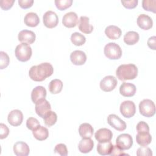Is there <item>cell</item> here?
Masks as SVG:
<instances>
[{
	"instance_id": "6da1fadb",
	"label": "cell",
	"mask_w": 156,
	"mask_h": 156,
	"mask_svg": "<svg viewBox=\"0 0 156 156\" xmlns=\"http://www.w3.org/2000/svg\"><path fill=\"white\" fill-rule=\"evenodd\" d=\"M54 73L52 65L48 62L41 63L38 65L32 66L29 71L30 78L37 82H41L51 76Z\"/></svg>"
},
{
	"instance_id": "7a4b0ae2",
	"label": "cell",
	"mask_w": 156,
	"mask_h": 156,
	"mask_svg": "<svg viewBox=\"0 0 156 156\" xmlns=\"http://www.w3.org/2000/svg\"><path fill=\"white\" fill-rule=\"evenodd\" d=\"M116 75L120 80H132L136 78L138 75V68L134 64H122L116 69Z\"/></svg>"
},
{
	"instance_id": "3957f363",
	"label": "cell",
	"mask_w": 156,
	"mask_h": 156,
	"mask_svg": "<svg viewBox=\"0 0 156 156\" xmlns=\"http://www.w3.org/2000/svg\"><path fill=\"white\" fill-rule=\"evenodd\" d=\"M15 54L16 58L19 61L23 62H27L32 56V48L29 44L21 43L16 46L15 50Z\"/></svg>"
},
{
	"instance_id": "277c9868",
	"label": "cell",
	"mask_w": 156,
	"mask_h": 156,
	"mask_svg": "<svg viewBox=\"0 0 156 156\" xmlns=\"http://www.w3.org/2000/svg\"><path fill=\"white\" fill-rule=\"evenodd\" d=\"M105 55L111 60H118L122 55V49L121 47L116 43H107L104 49Z\"/></svg>"
},
{
	"instance_id": "5b68a950",
	"label": "cell",
	"mask_w": 156,
	"mask_h": 156,
	"mask_svg": "<svg viewBox=\"0 0 156 156\" xmlns=\"http://www.w3.org/2000/svg\"><path fill=\"white\" fill-rule=\"evenodd\" d=\"M139 110L141 115L147 118L152 117L155 113V105L152 100L145 99L140 102Z\"/></svg>"
},
{
	"instance_id": "8992f818",
	"label": "cell",
	"mask_w": 156,
	"mask_h": 156,
	"mask_svg": "<svg viewBox=\"0 0 156 156\" xmlns=\"http://www.w3.org/2000/svg\"><path fill=\"white\" fill-rule=\"evenodd\" d=\"M119 110L121 115L124 117L130 118L135 114V104L132 101H124L120 104Z\"/></svg>"
},
{
	"instance_id": "52a82bcc",
	"label": "cell",
	"mask_w": 156,
	"mask_h": 156,
	"mask_svg": "<svg viewBox=\"0 0 156 156\" xmlns=\"http://www.w3.org/2000/svg\"><path fill=\"white\" fill-rule=\"evenodd\" d=\"M116 144L122 150L129 149L133 145V138L128 133H122L116 139Z\"/></svg>"
},
{
	"instance_id": "ba28073f",
	"label": "cell",
	"mask_w": 156,
	"mask_h": 156,
	"mask_svg": "<svg viewBox=\"0 0 156 156\" xmlns=\"http://www.w3.org/2000/svg\"><path fill=\"white\" fill-rule=\"evenodd\" d=\"M43 21L44 25L48 28H54L58 23V18L57 15L52 10L46 12L43 16Z\"/></svg>"
},
{
	"instance_id": "9c48e42d",
	"label": "cell",
	"mask_w": 156,
	"mask_h": 156,
	"mask_svg": "<svg viewBox=\"0 0 156 156\" xmlns=\"http://www.w3.org/2000/svg\"><path fill=\"white\" fill-rule=\"evenodd\" d=\"M118 83L116 79L113 76H107L100 82V88L105 92H109L115 89Z\"/></svg>"
},
{
	"instance_id": "30bf717a",
	"label": "cell",
	"mask_w": 156,
	"mask_h": 156,
	"mask_svg": "<svg viewBox=\"0 0 156 156\" xmlns=\"http://www.w3.org/2000/svg\"><path fill=\"white\" fill-rule=\"evenodd\" d=\"M108 124L118 131H123L126 129V122L115 114H110L107 117Z\"/></svg>"
},
{
	"instance_id": "8fae6325",
	"label": "cell",
	"mask_w": 156,
	"mask_h": 156,
	"mask_svg": "<svg viewBox=\"0 0 156 156\" xmlns=\"http://www.w3.org/2000/svg\"><path fill=\"white\" fill-rule=\"evenodd\" d=\"M51 109V104L46 99H41L35 104V110L36 113L42 118L44 117L46 114L50 111Z\"/></svg>"
},
{
	"instance_id": "7c38bea8",
	"label": "cell",
	"mask_w": 156,
	"mask_h": 156,
	"mask_svg": "<svg viewBox=\"0 0 156 156\" xmlns=\"http://www.w3.org/2000/svg\"><path fill=\"white\" fill-rule=\"evenodd\" d=\"M7 120L10 125L13 126H18L21 125L23 122V114L20 110H13L9 113Z\"/></svg>"
},
{
	"instance_id": "4fadbf2b",
	"label": "cell",
	"mask_w": 156,
	"mask_h": 156,
	"mask_svg": "<svg viewBox=\"0 0 156 156\" xmlns=\"http://www.w3.org/2000/svg\"><path fill=\"white\" fill-rule=\"evenodd\" d=\"M77 15L74 12H69L64 15L62 18V24L66 27H74L78 23Z\"/></svg>"
},
{
	"instance_id": "5bb4252c",
	"label": "cell",
	"mask_w": 156,
	"mask_h": 156,
	"mask_svg": "<svg viewBox=\"0 0 156 156\" xmlns=\"http://www.w3.org/2000/svg\"><path fill=\"white\" fill-rule=\"evenodd\" d=\"M94 137L99 143L110 141L113 137V133L108 129L101 128L96 132Z\"/></svg>"
},
{
	"instance_id": "9a60e30c",
	"label": "cell",
	"mask_w": 156,
	"mask_h": 156,
	"mask_svg": "<svg viewBox=\"0 0 156 156\" xmlns=\"http://www.w3.org/2000/svg\"><path fill=\"white\" fill-rule=\"evenodd\" d=\"M18 40L23 43L32 44L33 43L36 38L35 33L29 30H22L18 34Z\"/></svg>"
},
{
	"instance_id": "2e32d148",
	"label": "cell",
	"mask_w": 156,
	"mask_h": 156,
	"mask_svg": "<svg viewBox=\"0 0 156 156\" xmlns=\"http://www.w3.org/2000/svg\"><path fill=\"white\" fill-rule=\"evenodd\" d=\"M70 60L75 65H82L87 60V55L83 51L76 50L71 53Z\"/></svg>"
},
{
	"instance_id": "e0dca14e",
	"label": "cell",
	"mask_w": 156,
	"mask_h": 156,
	"mask_svg": "<svg viewBox=\"0 0 156 156\" xmlns=\"http://www.w3.org/2000/svg\"><path fill=\"white\" fill-rule=\"evenodd\" d=\"M13 152L16 156H27L29 154L30 149L27 143L18 141L13 145Z\"/></svg>"
},
{
	"instance_id": "ac0fdd59",
	"label": "cell",
	"mask_w": 156,
	"mask_h": 156,
	"mask_svg": "<svg viewBox=\"0 0 156 156\" xmlns=\"http://www.w3.org/2000/svg\"><path fill=\"white\" fill-rule=\"evenodd\" d=\"M138 26L143 30H149L153 26L152 19L147 15L140 14L137 18Z\"/></svg>"
},
{
	"instance_id": "d6986e66",
	"label": "cell",
	"mask_w": 156,
	"mask_h": 156,
	"mask_svg": "<svg viewBox=\"0 0 156 156\" xmlns=\"http://www.w3.org/2000/svg\"><path fill=\"white\" fill-rule=\"evenodd\" d=\"M136 87L134 84L129 82H123L119 87L120 94L125 97H132L136 93Z\"/></svg>"
},
{
	"instance_id": "ffe728a7",
	"label": "cell",
	"mask_w": 156,
	"mask_h": 156,
	"mask_svg": "<svg viewBox=\"0 0 156 156\" xmlns=\"http://www.w3.org/2000/svg\"><path fill=\"white\" fill-rule=\"evenodd\" d=\"M79 29L84 34H90L93 30V26L90 24V18L85 16H81L78 21Z\"/></svg>"
},
{
	"instance_id": "44dd1931",
	"label": "cell",
	"mask_w": 156,
	"mask_h": 156,
	"mask_svg": "<svg viewBox=\"0 0 156 156\" xmlns=\"http://www.w3.org/2000/svg\"><path fill=\"white\" fill-rule=\"evenodd\" d=\"M46 96V90L43 86L35 87L31 92V99L35 104L41 99H45Z\"/></svg>"
},
{
	"instance_id": "7402d4cb",
	"label": "cell",
	"mask_w": 156,
	"mask_h": 156,
	"mask_svg": "<svg viewBox=\"0 0 156 156\" xmlns=\"http://www.w3.org/2000/svg\"><path fill=\"white\" fill-rule=\"evenodd\" d=\"M93 132V127L89 123H82L79 127V133L82 138H91Z\"/></svg>"
},
{
	"instance_id": "603a6c76",
	"label": "cell",
	"mask_w": 156,
	"mask_h": 156,
	"mask_svg": "<svg viewBox=\"0 0 156 156\" xmlns=\"http://www.w3.org/2000/svg\"><path fill=\"white\" fill-rule=\"evenodd\" d=\"M105 34L108 38L111 40H116L121 37L122 31L118 26L115 25H110L105 28Z\"/></svg>"
},
{
	"instance_id": "cb8c5ba5",
	"label": "cell",
	"mask_w": 156,
	"mask_h": 156,
	"mask_svg": "<svg viewBox=\"0 0 156 156\" xmlns=\"http://www.w3.org/2000/svg\"><path fill=\"white\" fill-rule=\"evenodd\" d=\"M94 147V142L91 138H82L79 143L78 149L81 153L90 152Z\"/></svg>"
},
{
	"instance_id": "d4e9b609",
	"label": "cell",
	"mask_w": 156,
	"mask_h": 156,
	"mask_svg": "<svg viewBox=\"0 0 156 156\" xmlns=\"http://www.w3.org/2000/svg\"><path fill=\"white\" fill-rule=\"evenodd\" d=\"M32 134L37 140L43 141L49 136V131L46 127L40 125L32 130Z\"/></svg>"
},
{
	"instance_id": "484cf974",
	"label": "cell",
	"mask_w": 156,
	"mask_h": 156,
	"mask_svg": "<svg viewBox=\"0 0 156 156\" xmlns=\"http://www.w3.org/2000/svg\"><path fill=\"white\" fill-rule=\"evenodd\" d=\"M113 147V145L110 141L99 143L97 146V152L99 155H110Z\"/></svg>"
},
{
	"instance_id": "4316f807",
	"label": "cell",
	"mask_w": 156,
	"mask_h": 156,
	"mask_svg": "<svg viewBox=\"0 0 156 156\" xmlns=\"http://www.w3.org/2000/svg\"><path fill=\"white\" fill-rule=\"evenodd\" d=\"M136 141L141 146H146L151 143L152 136L149 132H138L136 135Z\"/></svg>"
},
{
	"instance_id": "83f0119b",
	"label": "cell",
	"mask_w": 156,
	"mask_h": 156,
	"mask_svg": "<svg viewBox=\"0 0 156 156\" xmlns=\"http://www.w3.org/2000/svg\"><path fill=\"white\" fill-rule=\"evenodd\" d=\"M25 24L29 27H35L40 23V19L38 15L34 12L27 13L24 18Z\"/></svg>"
},
{
	"instance_id": "f1b7e54d",
	"label": "cell",
	"mask_w": 156,
	"mask_h": 156,
	"mask_svg": "<svg viewBox=\"0 0 156 156\" xmlns=\"http://www.w3.org/2000/svg\"><path fill=\"white\" fill-rule=\"evenodd\" d=\"M139 38V34L136 32L129 31L124 36V41L128 45H133L138 41Z\"/></svg>"
},
{
	"instance_id": "f546056e",
	"label": "cell",
	"mask_w": 156,
	"mask_h": 156,
	"mask_svg": "<svg viewBox=\"0 0 156 156\" xmlns=\"http://www.w3.org/2000/svg\"><path fill=\"white\" fill-rule=\"evenodd\" d=\"M49 90L52 94L59 93L63 88V82L58 79L52 80L49 83Z\"/></svg>"
},
{
	"instance_id": "4dcf8cb0",
	"label": "cell",
	"mask_w": 156,
	"mask_h": 156,
	"mask_svg": "<svg viewBox=\"0 0 156 156\" xmlns=\"http://www.w3.org/2000/svg\"><path fill=\"white\" fill-rule=\"evenodd\" d=\"M71 41L76 46H82L86 41L85 37L79 32H74L71 35Z\"/></svg>"
},
{
	"instance_id": "1f68e13d",
	"label": "cell",
	"mask_w": 156,
	"mask_h": 156,
	"mask_svg": "<svg viewBox=\"0 0 156 156\" xmlns=\"http://www.w3.org/2000/svg\"><path fill=\"white\" fill-rule=\"evenodd\" d=\"M43 119L44 124L48 127H51L54 125L57 122V115L54 112L50 110L46 114Z\"/></svg>"
},
{
	"instance_id": "d6a6232c",
	"label": "cell",
	"mask_w": 156,
	"mask_h": 156,
	"mask_svg": "<svg viewBox=\"0 0 156 156\" xmlns=\"http://www.w3.org/2000/svg\"><path fill=\"white\" fill-rule=\"evenodd\" d=\"M143 8L147 11L156 12V0H143L142 1Z\"/></svg>"
},
{
	"instance_id": "836d02e7",
	"label": "cell",
	"mask_w": 156,
	"mask_h": 156,
	"mask_svg": "<svg viewBox=\"0 0 156 156\" xmlns=\"http://www.w3.org/2000/svg\"><path fill=\"white\" fill-rule=\"evenodd\" d=\"M55 6L60 10H64L69 7L73 3L72 0H55Z\"/></svg>"
},
{
	"instance_id": "e575fe53",
	"label": "cell",
	"mask_w": 156,
	"mask_h": 156,
	"mask_svg": "<svg viewBox=\"0 0 156 156\" xmlns=\"http://www.w3.org/2000/svg\"><path fill=\"white\" fill-rule=\"evenodd\" d=\"M10 58L8 54L4 52H0V69H3L5 68L9 64Z\"/></svg>"
},
{
	"instance_id": "d590c367",
	"label": "cell",
	"mask_w": 156,
	"mask_h": 156,
	"mask_svg": "<svg viewBox=\"0 0 156 156\" xmlns=\"http://www.w3.org/2000/svg\"><path fill=\"white\" fill-rule=\"evenodd\" d=\"M54 153L58 154L61 156H66L68 155V149L65 144L60 143L55 146L54 148Z\"/></svg>"
},
{
	"instance_id": "8d00e7d4",
	"label": "cell",
	"mask_w": 156,
	"mask_h": 156,
	"mask_svg": "<svg viewBox=\"0 0 156 156\" xmlns=\"http://www.w3.org/2000/svg\"><path fill=\"white\" fill-rule=\"evenodd\" d=\"M38 126H40V122L35 118L30 117L26 121V127L30 130H34Z\"/></svg>"
},
{
	"instance_id": "74e56055",
	"label": "cell",
	"mask_w": 156,
	"mask_h": 156,
	"mask_svg": "<svg viewBox=\"0 0 156 156\" xmlns=\"http://www.w3.org/2000/svg\"><path fill=\"white\" fill-rule=\"evenodd\" d=\"M136 155L138 156H152V150L146 146H141L139 147L136 151Z\"/></svg>"
},
{
	"instance_id": "f35d334b",
	"label": "cell",
	"mask_w": 156,
	"mask_h": 156,
	"mask_svg": "<svg viewBox=\"0 0 156 156\" xmlns=\"http://www.w3.org/2000/svg\"><path fill=\"white\" fill-rule=\"evenodd\" d=\"M136 130L138 132H149V125L144 121H140L136 127Z\"/></svg>"
},
{
	"instance_id": "ab89813d",
	"label": "cell",
	"mask_w": 156,
	"mask_h": 156,
	"mask_svg": "<svg viewBox=\"0 0 156 156\" xmlns=\"http://www.w3.org/2000/svg\"><path fill=\"white\" fill-rule=\"evenodd\" d=\"M14 2V0H1L0 2V5L2 9L7 10L13 6Z\"/></svg>"
},
{
	"instance_id": "60d3db41",
	"label": "cell",
	"mask_w": 156,
	"mask_h": 156,
	"mask_svg": "<svg viewBox=\"0 0 156 156\" xmlns=\"http://www.w3.org/2000/svg\"><path fill=\"white\" fill-rule=\"evenodd\" d=\"M9 133V129L8 128V127L3 124V123H1L0 124V138L4 139L8 135Z\"/></svg>"
},
{
	"instance_id": "b9f144b4",
	"label": "cell",
	"mask_w": 156,
	"mask_h": 156,
	"mask_svg": "<svg viewBox=\"0 0 156 156\" xmlns=\"http://www.w3.org/2000/svg\"><path fill=\"white\" fill-rule=\"evenodd\" d=\"M121 3L124 7L127 9H133L136 7L138 4V0H129V1H122Z\"/></svg>"
},
{
	"instance_id": "7bdbcfd3",
	"label": "cell",
	"mask_w": 156,
	"mask_h": 156,
	"mask_svg": "<svg viewBox=\"0 0 156 156\" xmlns=\"http://www.w3.org/2000/svg\"><path fill=\"white\" fill-rule=\"evenodd\" d=\"M19 5L22 9H28L32 6L34 4L33 0H18Z\"/></svg>"
},
{
	"instance_id": "ee69618b",
	"label": "cell",
	"mask_w": 156,
	"mask_h": 156,
	"mask_svg": "<svg viewBox=\"0 0 156 156\" xmlns=\"http://www.w3.org/2000/svg\"><path fill=\"white\" fill-rule=\"evenodd\" d=\"M127 155V154L123 153V150L120 149L116 145L115 146L113 145V147L110 154V155L114 156V155Z\"/></svg>"
},
{
	"instance_id": "f6af8a7d",
	"label": "cell",
	"mask_w": 156,
	"mask_h": 156,
	"mask_svg": "<svg viewBox=\"0 0 156 156\" xmlns=\"http://www.w3.org/2000/svg\"><path fill=\"white\" fill-rule=\"evenodd\" d=\"M147 46L149 48L155 50L156 49V37L155 36H152L149 38L147 41Z\"/></svg>"
}]
</instances>
